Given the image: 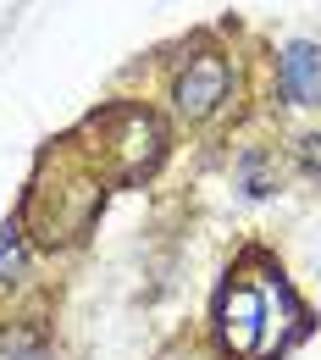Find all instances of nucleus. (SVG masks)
I'll return each instance as SVG.
<instances>
[{"label":"nucleus","instance_id":"1","mask_svg":"<svg viewBox=\"0 0 321 360\" xmlns=\"http://www.w3.org/2000/svg\"><path fill=\"white\" fill-rule=\"evenodd\" d=\"M216 327H222V344L232 355H255L272 338V300H266V288L228 283L222 300H216Z\"/></svg>","mask_w":321,"mask_h":360},{"label":"nucleus","instance_id":"2","mask_svg":"<svg viewBox=\"0 0 321 360\" xmlns=\"http://www.w3.org/2000/svg\"><path fill=\"white\" fill-rule=\"evenodd\" d=\"M172 100H178V111L183 117H211L222 100H228V61L216 56V50H199V56H188V67L178 72V84H172Z\"/></svg>","mask_w":321,"mask_h":360},{"label":"nucleus","instance_id":"3","mask_svg":"<svg viewBox=\"0 0 321 360\" xmlns=\"http://www.w3.org/2000/svg\"><path fill=\"white\" fill-rule=\"evenodd\" d=\"M277 84L294 105H321V50L310 39H294L282 45V67H277Z\"/></svg>","mask_w":321,"mask_h":360},{"label":"nucleus","instance_id":"4","mask_svg":"<svg viewBox=\"0 0 321 360\" xmlns=\"http://www.w3.org/2000/svg\"><path fill=\"white\" fill-rule=\"evenodd\" d=\"M238 183H244V194H272L277 178H272V155L266 150H244V161H238Z\"/></svg>","mask_w":321,"mask_h":360},{"label":"nucleus","instance_id":"5","mask_svg":"<svg viewBox=\"0 0 321 360\" xmlns=\"http://www.w3.org/2000/svg\"><path fill=\"white\" fill-rule=\"evenodd\" d=\"M28 261V244H22V222L0 227V283H17V271Z\"/></svg>","mask_w":321,"mask_h":360},{"label":"nucleus","instance_id":"6","mask_svg":"<svg viewBox=\"0 0 321 360\" xmlns=\"http://www.w3.org/2000/svg\"><path fill=\"white\" fill-rule=\"evenodd\" d=\"M299 161H305V172H310V178H321V134L299 139Z\"/></svg>","mask_w":321,"mask_h":360}]
</instances>
